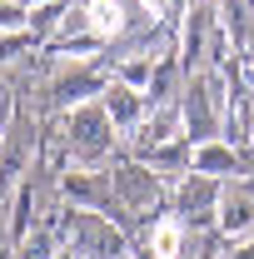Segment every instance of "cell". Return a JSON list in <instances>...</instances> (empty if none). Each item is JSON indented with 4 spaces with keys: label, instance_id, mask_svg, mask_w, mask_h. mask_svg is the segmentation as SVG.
Returning a JSON list of instances; mask_svg holds the SVG:
<instances>
[{
    "label": "cell",
    "instance_id": "6da1fadb",
    "mask_svg": "<svg viewBox=\"0 0 254 259\" xmlns=\"http://www.w3.org/2000/svg\"><path fill=\"white\" fill-rule=\"evenodd\" d=\"M215 220L229 239H249L254 234V194L249 190H224L215 204Z\"/></svg>",
    "mask_w": 254,
    "mask_h": 259
},
{
    "label": "cell",
    "instance_id": "7a4b0ae2",
    "mask_svg": "<svg viewBox=\"0 0 254 259\" xmlns=\"http://www.w3.org/2000/svg\"><path fill=\"white\" fill-rule=\"evenodd\" d=\"M105 115H110V125L115 130H135L145 120V100L140 90H130V85H110L105 90Z\"/></svg>",
    "mask_w": 254,
    "mask_h": 259
},
{
    "label": "cell",
    "instance_id": "3957f363",
    "mask_svg": "<svg viewBox=\"0 0 254 259\" xmlns=\"http://www.w3.org/2000/svg\"><path fill=\"white\" fill-rule=\"evenodd\" d=\"M170 140H180V110H175V105H164L155 120H140V145H145V150H159V145H170Z\"/></svg>",
    "mask_w": 254,
    "mask_h": 259
},
{
    "label": "cell",
    "instance_id": "277c9868",
    "mask_svg": "<svg viewBox=\"0 0 254 259\" xmlns=\"http://www.w3.org/2000/svg\"><path fill=\"white\" fill-rule=\"evenodd\" d=\"M80 15H85V25L105 40V35H120V25H125V15H120V0H85L80 5Z\"/></svg>",
    "mask_w": 254,
    "mask_h": 259
},
{
    "label": "cell",
    "instance_id": "5b68a950",
    "mask_svg": "<svg viewBox=\"0 0 254 259\" xmlns=\"http://www.w3.org/2000/svg\"><path fill=\"white\" fill-rule=\"evenodd\" d=\"M234 169V150L229 145H220V140H199L194 145V175H229Z\"/></svg>",
    "mask_w": 254,
    "mask_h": 259
},
{
    "label": "cell",
    "instance_id": "8992f818",
    "mask_svg": "<svg viewBox=\"0 0 254 259\" xmlns=\"http://www.w3.org/2000/svg\"><path fill=\"white\" fill-rule=\"evenodd\" d=\"M180 244H185V229L175 220H155V229H150V259H180Z\"/></svg>",
    "mask_w": 254,
    "mask_h": 259
},
{
    "label": "cell",
    "instance_id": "52a82bcc",
    "mask_svg": "<svg viewBox=\"0 0 254 259\" xmlns=\"http://www.w3.org/2000/svg\"><path fill=\"white\" fill-rule=\"evenodd\" d=\"M115 190L125 194V199H135V204H150V199L159 194V185L145 175V169H125V175L115 180Z\"/></svg>",
    "mask_w": 254,
    "mask_h": 259
},
{
    "label": "cell",
    "instance_id": "ba28073f",
    "mask_svg": "<svg viewBox=\"0 0 254 259\" xmlns=\"http://www.w3.org/2000/svg\"><path fill=\"white\" fill-rule=\"evenodd\" d=\"M25 20H30V15H25L15 0H0V35H5V30H20Z\"/></svg>",
    "mask_w": 254,
    "mask_h": 259
},
{
    "label": "cell",
    "instance_id": "9c48e42d",
    "mask_svg": "<svg viewBox=\"0 0 254 259\" xmlns=\"http://www.w3.org/2000/svg\"><path fill=\"white\" fill-rule=\"evenodd\" d=\"M55 15H60V5H45V10H40V15H30V20H35V25H40V30H45V25H50Z\"/></svg>",
    "mask_w": 254,
    "mask_h": 259
},
{
    "label": "cell",
    "instance_id": "30bf717a",
    "mask_svg": "<svg viewBox=\"0 0 254 259\" xmlns=\"http://www.w3.org/2000/svg\"><path fill=\"white\" fill-rule=\"evenodd\" d=\"M229 259H254V249H229Z\"/></svg>",
    "mask_w": 254,
    "mask_h": 259
}]
</instances>
